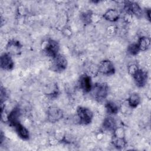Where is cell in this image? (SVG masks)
Instances as JSON below:
<instances>
[{
	"instance_id": "6da1fadb",
	"label": "cell",
	"mask_w": 151,
	"mask_h": 151,
	"mask_svg": "<svg viewBox=\"0 0 151 151\" xmlns=\"http://www.w3.org/2000/svg\"><path fill=\"white\" fill-rule=\"evenodd\" d=\"M91 94L94 99L99 102L104 101L109 94V87L105 83H97L92 87Z\"/></svg>"
},
{
	"instance_id": "7a4b0ae2",
	"label": "cell",
	"mask_w": 151,
	"mask_h": 151,
	"mask_svg": "<svg viewBox=\"0 0 151 151\" xmlns=\"http://www.w3.org/2000/svg\"><path fill=\"white\" fill-rule=\"evenodd\" d=\"M77 114L79 122L84 125L90 124L93 117V113L91 110L87 107L79 106L77 109Z\"/></svg>"
},
{
	"instance_id": "3957f363",
	"label": "cell",
	"mask_w": 151,
	"mask_h": 151,
	"mask_svg": "<svg viewBox=\"0 0 151 151\" xmlns=\"http://www.w3.org/2000/svg\"><path fill=\"white\" fill-rule=\"evenodd\" d=\"M51 69L55 71L61 72L65 70L67 66V60L62 54H58L52 58Z\"/></svg>"
},
{
	"instance_id": "277c9868",
	"label": "cell",
	"mask_w": 151,
	"mask_h": 151,
	"mask_svg": "<svg viewBox=\"0 0 151 151\" xmlns=\"http://www.w3.org/2000/svg\"><path fill=\"white\" fill-rule=\"evenodd\" d=\"M113 145L118 149H123L126 145V141L124 139V134L123 129H117L113 133Z\"/></svg>"
},
{
	"instance_id": "5b68a950",
	"label": "cell",
	"mask_w": 151,
	"mask_h": 151,
	"mask_svg": "<svg viewBox=\"0 0 151 151\" xmlns=\"http://www.w3.org/2000/svg\"><path fill=\"white\" fill-rule=\"evenodd\" d=\"M134 81L138 87H143L147 83L148 76L146 71L138 68L132 75Z\"/></svg>"
},
{
	"instance_id": "8992f818",
	"label": "cell",
	"mask_w": 151,
	"mask_h": 151,
	"mask_svg": "<svg viewBox=\"0 0 151 151\" xmlns=\"http://www.w3.org/2000/svg\"><path fill=\"white\" fill-rule=\"evenodd\" d=\"M97 70L99 72L104 75L110 76L114 73L115 68L111 61L108 60H105L101 61L99 63Z\"/></svg>"
},
{
	"instance_id": "52a82bcc",
	"label": "cell",
	"mask_w": 151,
	"mask_h": 151,
	"mask_svg": "<svg viewBox=\"0 0 151 151\" xmlns=\"http://www.w3.org/2000/svg\"><path fill=\"white\" fill-rule=\"evenodd\" d=\"M63 117V112L57 107L51 106L47 110V119L51 123H55Z\"/></svg>"
},
{
	"instance_id": "ba28073f",
	"label": "cell",
	"mask_w": 151,
	"mask_h": 151,
	"mask_svg": "<svg viewBox=\"0 0 151 151\" xmlns=\"http://www.w3.org/2000/svg\"><path fill=\"white\" fill-rule=\"evenodd\" d=\"M60 46L58 43L53 40H48L44 47L45 53L52 58L58 54Z\"/></svg>"
},
{
	"instance_id": "9c48e42d",
	"label": "cell",
	"mask_w": 151,
	"mask_h": 151,
	"mask_svg": "<svg viewBox=\"0 0 151 151\" xmlns=\"http://www.w3.org/2000/svg\"><path fill=\"white\" fill-rule=\"evenodd\" d=\"M79 85L84 93H87L90 92L93 87L91 77L86 74L81 75L79 79Z\"/></svg>"
},
{
	"instance_id": "30bf717a",
	"label": "cell",
	"mask_w": 151,
	"mask_h": 151,
	"mask_svg": "<svg viewBox=\"0 0 151 151\" xmlns=\"http://www.w3.org/2000/svg\"><path fill=\"white\" fill-rule=\"evenodd\" d=\"M1 68L4 70H11L14 66V63L11 55L8 52L4 53L1 56L0 59Z\"/></svg>"
},
{
	"instance_id": "8fae6325",
	"label": "cell",
	"mask_w": 151,
	"mask_h": 151,
	"mask_svg": "<svg viewBox=\"0 0 151 151\" xmlns=\"http://www.w3.org/2000/svg\"><path fill=\"white\" fill-rule=\"evenodd\" d=\"M124 9L127 12L135 15L137 17H140L142 15V10L140 5L134 2H126Z\"/></svg>"
},
{
	"instance_id": "7c38bea8",
	"label": "cell",
	"mask_w": 151,
	"mask_h": 151,
	"mask_svg": "<svg viewBox=\"0 0 151 151\" xmlns=\"http://www.w3.org/2000/svg\"><path fill=\"white\" fill-rule=\"evenodd\" d=\"M21 113L19 107H15L12 110L10 111L7 115L6 121L12 126H14L16 124L19 123V118L21 117Z\"/></svg>"
},
{
	"instance_id": "4fadbf2b",
	"label": "cell",
	"mask_w": 151,
	"mask_h": 151,
	"mask_svg": "<svg viewBox=\"0 0 151 151\" xmlns=\"http://www.w3.org/2000/svg\"><path fill=\"white\" fill-rule=\"evenodd\" d=\"M22 48V45L18 41L12 40L8 41L6 45L7 52L9 54L17 55L21 52V49Z\"/></svg>"
},
{
	"instance_id": "5bb4252c",
	"label": "cell",
	"mask_w": 151,
	"mask_h": 151,
	"mask_svg": "<svg viewBox=\"0 0 151 151\" xmlns=\"http://www.w3.org/2000/svg\"><path fill=\"white\" fill-rule=\"evenodd\" d=\"M103 128L106 131L114 132L117 128L116 122L114 119L111 116L106 117L103 120Z\"/></svg>"
},
{
	"instance_id": "9a60e30c",
	"label": "cell",
	"mask_w": 151,
	"mask_h": 151,
	"mask_svg": "<svg viewBox=\"0 0 151 151\" xmlns=\"http://www.w3.org/2000/svg\"><path fill=\"white\" fill-rule=\"evenodd\" d=\"M18 136L23 140H28L29 137V133L28 129L25 127L21 123L16 124L14 126Z\"/></svg>"
},
{
	"instance_id": "2e32d148",
	"label": "cell",
	"mask_w": 151,
	"mask_h": 151,
	"mask_svg": "<svg viewBox=\"0 0 151 151\" xmlns=\"http://www.w3.org/2000/svg\"><path fill=\"white\" fill-rule=\"evenodd\" d=\"M120 17V13L116 9H109L103 15V18L109 21L115 22L117 21Z\"/></svg>"
},
{
	"instance_id": "e0dca14e",
	"label": "cell",
	"mask_w": 151,
	"mask_h": 151,
	"mask_svg": "<svg viewBox=\"0 0 151 151\" xmlns=\"http://www.w3.org/2000/svg\"><path fill=\"white\" fill-rule=\"evenodd\" d=\"M141 101V99L139 94L137 93H133L130 94L127 99L129 105L132 108L137 107Z\"/></svg>"
},
{
	"instance_id": "ac0fdd59",
	"label": "cell",
	"mask_w": 151,
	"mask_h": 151,
	"mask_svg": "<svg viewBox=\"0 0 151 151\" xmlns=\"http://www.w3.org/2000/svg\"><path fill=\"white\" fill-rule=\"evenodd\" d=\"M137 44L140 51H146L150 47V40L147 37H142L139 39Z\"/></svg>"
},
{
	"instance_id": "d6986e66",
	"label": "cell",
	"mask_w": 151,
	"mask_h": 151,
	"mask_svg": "<svg viewBox=\"0 0 151 151\" xmlns=\"http://www.w3.org/2000/svg\"><path fill=\"white\" fill-rule=\"evenodd\" d=\"M45 94L51 98L57 97L59 94V90L56 84H51L45 89Z\"/></svg>"
},
{
	"instance_id": "ffe728a7",
	"label": "cell",
	"mask_w": 151,
	"mask_h": 151,
	"mask_svg": "<svg viewBox=\"0 0 151 151\" xmlns=\"http://www.w3.org/2000/svg\"><path fill=\"white\" fill-rule=\"evenodd\" d=\"M105 107L107 112L111 115L116 114L119 111V107L117 104L112 101H107L106 103Z\"/></svg>"
},
{
	"instance_id": "44dd1931",
	"label": "cell",
	"mask_w": 151,
	"mask_h": 151,
	"mask_svg": "<svg viewBox=\"0 0 151 151\" xmlns=\"http://www.w3.org/2000/svg\"><path fill=\"white\" fill-rule=\"evenodd\" d=\"M93 14L91 11H88L83 12L80 15V18L83 23L85 24H88L92 21Z\"/></svg>"
},
{
	"instance_id": "7402d4cb",
	"label": "cell",
	"mask_w": 151,
	"mask_h": 151,
	"mask_svg": "<svg viewBox=\"0 0 151 151\" xmlns=\"http://www.w3.org/2000/svg\"><path fill=\"white\" fill-rule=\"evenodd\" d=\"M127 51L129 54L132 55H136L139 52L140 50L137 46V43H133L127 47Z\"/></svg>"
},
{
	"instance_id": "603a6c76",
	"label": "cell",
	"mask_w": 151,
	"mask_h": 151,
	"mask_svg": "<svg viewBox=\"0 0 151 151\" xmlns=\"http://www.w3.org/2000/svg\"><path fill=\"white\" fill-rule=\"evenodd\" d=\"M138 67L136 65V64H131L128 67V71L129 73L130 74H131L132 76L133 75V74L138 69Z\"/></svg>"
},
{
	"instance_id": "cb8c5ba5",
	"label": "cell",
	"mask_w": 151,
	"mask_h": 151,
	"mask_svg": "<svg viewBox=\"0 0 151 151\" xmlns=\"http://www.w3.org/2000/svg\"><path fill=\"white\" fill-rule=\"evenodd\" d=\"M6 96H7V94H6V90H5V88H1V104L3 103V101L6 98Z\"/></svg>"
},
{
	"instance_id": "d4e9b609",
	"label": "cell",
	"mask_w": 151,
	"mask_h": 151,
	"mask_svg": "<svg viewBox=\"0 0 151 151\" xmlns=\"http://www.w3.org/2000/svg\"><path fill=\"white\" fill-rule=\"evenodd\" d=\"M150 9H148L147 11H146V14L148 17V19L150 20Z\"/></svg>"
}]
</instances>
